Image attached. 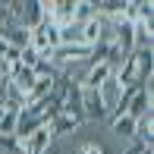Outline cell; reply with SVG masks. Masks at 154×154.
<instances>
[{
    "label": "cell",
    "mask_w": 154,
    "mask_h": 154,
    "mask_svg": "<svg viewBox=\"0 0 154 154\" xmlns=\"http://www.w3.org/2000/svg\"><path fill=\"white\" fill-rule=\"evenodd\" d=\"M79 113H82V120H91V123L110 120V116H107V107H104L101 94H97L94 88H82V94H79Z\"/></svg>",
    "instance_id": "6da1fadb"
},
{
    "label": "cell",
    "mask_w": 154,
    "mask_h": 154,
    "mask_svg": "<svg viewBox=\"0 0 154 154\" xmlns=\"http://www.w3.org/2000/svg\"><path fill=\"white\" fill-rule=\"evenodd\" d=\"M110 129H113V135H120V138H132L135 120H132L129 113H116V116H110Z\"/></svg>",
    "instance_id": "8fae6325"
},
{
    "label": "cell",
    "mask_w": 154,
    "mask_h": 154,
    "mask_svg": "<svg viewBox=\"0 0 154 154\" xmlns=\"http://www.w3.org/2000/svg\"><path fill=\"white\" fill-rule=\"evenodd\" d=\"M0 154H25L16 135H0Z\"/></svg>",
    "instance_id": "5bb4252c"
},
{
    "label": "cell",
    "mask_w": 154,
    "mask_h": 154,
    "mask_svg": "<svg viewBox=\"0 0 154 154\" xmlns=\"http://www.w3.org/2000/svg\"><path fill=\"white\" fill-rule=\"evenodd\" d=\"M0 38H3L13 51H25L29 41H32V32L25 29V25H19V22H6L3 29H0Z\"/></svg>",
    "instance_id": "3957f363"
},
{
    "label": "cell",
    "mask_w": 154,
    "mask_h": 154,
    "mask_svg": "<svg viewBox=\"0 0 154 154\" xmlns=\"http://www.w3.org/2000/svg\"><path fill=\"white\" fill-rule=\"evenodd\" d=\"M6 79H10V85L25 97V94L32 91V85L38 82V75H35V69L22 66V63H13V66H10V72H6Z\"/></svg>",
    "instance_id": "7a4b0ae2"
},
{
    "label": "cell",
    "mask_w": 154,
    "mask_h": 154,
    "mask_svg": "<svg viewBox=\"0 0 154 154\" xmlns=\"http://www.w3.org/2000/svg\"><path fill=\"white\" fill-rule=\"evenodd\" d=\"M132 142H138V145H145V148H151V142H154V110L135 120V132H132Z\"/></svg>",
    "instance_id": "9c48e42d"
},
{
    "label": "cell",
    "mask_w": 154,
    "mask_h": 154,
    "mask_svg": "<svg viewBox=\"0 0 154 154\" xmlns=\"http://www.w3.org/2000/svg\"><path fill=\"white\" fill-rule=\"evenodd\" d=\"M107 75H113L110 63H104V60H94L91 66H88V72L79 79V88H94V91H97V88L104 85V79H107Z\"/></svg>",
    "instance_id": "52a82bcc"
},
{
    "label": "cell",
    "mask_w": 154,
    "mask_h": 154,
    "mask_svg": "<svg viewBox=\"0 0 154 154\" xmlns=\"http://www.w3.org/2000/svg\"><path fill=\"white\" fill-rule=\"evenodd\" d=\"M151 104H154V88H135V94L126 104V113H129L132 120H138V116L151 113Z\"/></svg>",
    "instance_id": "277c9868"
},
{
    "label": "cell",
    "mask_w": 154,
    "mask_h": 154,
    "mask_svg": "<svg viewBox=\"0 0 154 154\" xmlns=\"http://www.w3.org/2000/svg\"><path fill=\"white\" fill-rule=\"evenodd\" d=\"M123 154H151V148H145V145H138V142H132L129 148H126Z\"/></svg>",
    "instance_id": "2e32d148"
},
{
    "label": "cell",
    "mask_w": 154,
    "mask_h": 154,
    "mask_svg": "<svg viewBox=\"0 0 154 154\" xmlns=\"http://www.w3.org/2000/svg\"><path fill=\"white\" fill-rule=\"evenodd\" d=\"M97 94H101L104 107H107V116H113L116 104H120V97H123V85H120V79H116V75H107V79H104V85L97 88Z\"/></svg>",
    "instance_id": "8992f818"
},
{
    "label": "cell",
    "mask_w": 154,
    "mask_h": 154,
    "mask_svg": "<svg viewBox=\"0 0 154 154\" xmlns=\"http://www.w3.org/2000/svg\"><path fill=\"white\" fill-rule=\"evenodd\" d=\"M44 22V10H41V0H25V6H22V25L25 29H35V25H41Z\"/></svg>",
    "instance_id": "30bf717a"
},
{
    "label": "cell",
    "mask_w": 154,
    "mask_h": 154,
    "mask_svg": "<svg viewBox=\"0 0 154 154\" xmlns=\"http://www.w3.org/2000/svg\"><path fill=\"white\" fill-rule=\"evenodd\" d=\"M88 19H94V3L91 0H75L72 3V25H85Z\"/></svg>",
    "instance_id": "7c38bea8"
},
{
    "label": "cell",
    "mask_w": 154,
    "mask_h": 154,
    "mask_svg": "<svg viewBox=\"0 0 154 154\" xmlns=\"http://www.w3.org/2000/svg\"><path fill=\"white\" fill-rule=\"evenodd\" d=\"M60 44H82V29L79 25H63L60 29Z\"/></svg>",
    "instance_id": "4fadbf2b"
},
{
    "label": "cell",
    "mask_w": 154,
    "mask_h": 154,
    "mask_svg": "<svg viewBox=\"0 0 154 154\" xmlns=\"http://www.w3.org/2000/svg\"><path fill=\"white\" fill-rule=\"evenodd\" d=\"M79 154H107V151H104V145H97V142H85L79 148Z\"/></svg>",
    "instance_id": "9a60e30c"
},
{
    "label": "cell",
    "mask_w": 154,
    "mask_h": 154,
    "mask_svg": "<svg viewBox=\"0 0 154 154\" xmlns=\"http://www.w3.org/2000/svg\"><path fill=\"white\" fill-rule=\"evenodd\" d=\"M82 123H85V120H82V113H60L57 120L51 123V135H54V138H66V135H72Z\"/></svg>",
    "instance_id": "ba28073f"
},
{
    "label": "cell",
    "mask_w": 154,
    "mask_h": 154,
    "mask_svg": "<svg viewBox=\"0 0 154 154\" xmlns=\"http://www.w3.org/2000/svg\"><path fill=\"white\" fill-rule=\"evenodd\" d=\"M51 145H54L51 126H41V129H35L29 138H22V151H25V154H47Z\"/></svg>",
    "instance_id": "5b68a950"
}]
</instances>
